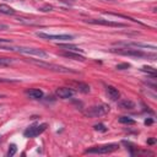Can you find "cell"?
Instances as JSON below:
<instances>
[{"instance_id": "1", "label": "cell", "mask_w": 157, "mask_h": 157, "mask_svg": "<svg viewBox=\"0 0 157 157\" xmlns=\"http://www.w3.org/2000/svg\"><path fill=\"white\" fill-rule=\"evenodd\" d=\"M112 53H115V54H119V55H129V56H134V58H148L151 56L152 59L156 58L155 54H145L144 52H141L140 49H131L130 47H126V48H113L110 49Z\"/></svg>"}, {"instance_id": "2", "label": "cell", "mask_w": 157, "mask_h": 157, "mask_svg": "<svg viewBox=\"0 0 157 157\" xmlns=\"http://www.w3.org/2000/svg\"><path fill=\"white\" fill-rule=\"evenodd\" d=\"M32 64L34 65H38L40 67H44V69H48V70H52V71H55V72H63V74H75L76 71L71 70V69H67L65 66H61V65H56V64H49V63H45V61H42V60H34V59H31L29 60Z\"/></svg>"}, {"instance_id": "3", "label": "cell", "mask_w": 157, "mask_h": 157, "mask_svg": "<svg viewBox=\"0 0 157 157\" xmlns=\"http://www.w3.org/2000/svg\"><path fill=\"white\" fill-rule=\"evenodd\" d=\"M109 112V105L107 104H98V105H92L87 110H85V115L88 118H98Z\"/></svg>"}, {"instance_id": "4", "label": "cell", "mask_w": 157, "mask_h": 157, "mask_svg": "<svg viewBox=\"0 0 157 157\" xmlns=\"http://www.w3.org/2000/svg\"><path fill=\"white\" fill-rule=\"evenodd\" d=\"M119 145L118 144H108V145H103V146H94L91 147L88 150L85 151V153H97V155H105V153H110L115 150H118Z\"/></svg>"}, {"instance_id": "5", "label": "cell", "mask_w": 157, "mask_h": 157, "mask_svg": "<svg viewBox=\"0 0 157 157\" xmlns=\"http://www.w3.org/2000/svg\"><path fill=\"white\" fill-rule=\"evenodd\" d=\"M13 50H16V52H18V53H22V54H27V55H36V56H39V58H47V56H48V53L44 52L43 49H39V48L15 47Z\"/></svg>"}, {"instance_id": "6", "label": "cell", "mask_w": 157, "mask_h": 157, "mask_svg": "<svg viewBox=\"0 0 157 157\" xmlns=\"http://www.w3.org/2000/svg\"><path fill=\"white\" fill-rule=\"evenodd\" d=\"M38 37L44 38V39H49V40H71L74 39V36L71 34H48V33H43V32H37L36 33Z\"/></svg>"}, {"instance_id": "7", "label": "cell", "mask_w": 157, "mask_h": 157, "mask_svg": "<svg viewBox=\"0 0 157 157\" xmlns=\"http://www.w3.org/2000/svg\"><path fill=\"white\" fill-rule=\"evenodd\" d=\"M47 126H48V125H47L45 123L39 124V125L29 126V128H27V129L25 130L23 135H25V137H34V136H37V135H39V134H42V132L47 129Z\"/></svg>"}, {"instance_id": "8", "label": "cell", "mask_w": 157, "mask_h": 157, "mask_svg": "<svg viewBox=\"0 0 157 157\" xmlns=\"http://www.w3.org/2000/svg\"><path fill=\"white\" fill-rule=\"evenodd\" d=\"M87 23H92V25H102V26H109V27H125L124 23L120 22H112L108 20H103V18H90V20H85Z\"/></svg>"}, {"instance_id": "9", "label": "cell", "mask_w": 157, "mask_h": 157, "mask_svg": "<svg viewBox=\"0 0 157 157\" xmlns=\"http://www.w3.org/2000/svg\"><path fill=\"white\" fill-rule=\"evenodd\" d=\"M72 94H74V91L71 88H69V87H59V88H56V96L63 98V99L70 98V97H72Z\"/></svg>"}, {"instance_id": "10", "label": "cell", "mask_w": 157, "mask_h": 157, "mask_svg": "<svg viewBox=\"0 0 157 157\" xmlns=\"http://www.w3.org/2000/svg\"><path fill=\"white\" fill-rule=\"evenodd\" d=\"M118 45H125V47H134V48H147V49H156L155 45H150V44H145V43H115Z\"/></svg>"}, {"instance_id": "11", "label": "cell", "mask_w": 157, "mask_h": 157, "mask_svg": "<svg viewBox=\"0 0 157 157\" xmlns=\"http://www.w3.org/2000/svg\"><path fill=\"white\" fill-rule=\"evenodd\" d=\"M65 58H69V59H74V60H78V61H85V58L82 55H80L78 53H75V52H71V50H67V52H63L60 53Z\"/></svg>"}, {"instance_id": "12", "label": "cell", "mask_w": 157, "mask_h": 157, "mask_svg": "<svg viewBox=\"0 0 157 157\" xmlns=\"http://www.w3.org/2000/svg\"><path fill=\"white\" fill-rule=\"evenodd\" d=\"M26 93H27L31 98H33V99H40V98L43 97V91L39 90V88H31V90L26 91Z\"/></svg>"}, {"instance_id": "13", "label": "cell", "mask_w": 157, "mask_h": 157, "mask_svg": "<svg viewBox=\"0 0 157 157\" xmlns=\"http://www.w3.org/2000/svg\"><path fill=\"white\" fill-rule=\"evenodd\" d=\"M107 94L112 101H117L119 98V91L114 86H107Z\"/></svg>"}, {"instance_id": "14", "label": "cell", "mask_w": 157, "mask_h": 157, "mask_svg": "<svg viewBox=\"0 0 157 157\" xmlns=\"http://www.w3.org/2000/svg\"><path fill=\"white\" fill-rule=\"evenodd\" d=\"M118 105L121 109H134L135 108V103L130 99H121L118 102Z\"/></svg>"}, {"instance_id": "15", "label": "cell", "mask_w": 157, "mask_h": 157, "mask_svg": "<svg viewBox=\"0 0 157 157\" xmlns=\"http://www.w3.org/2000/svg\"><path fill=\"white\" fill-rule=\"evenodd\" d=\"M0 12L4 13V15H13V13H15V10H13L12 7H10L9 5L1 4V5H0Z\"/></svg>"}, {"instance_id": "16", "label": "cell", "mask_w": 157, "mask_h": 157, "mask_svg": "<svg viewBox=\"0 0 157 157\" xmlns=\"http://www.w3.org/2000/svg\"><path fill=\"white\" fill-rule=\"evenodd\" d=\"M76 87L80 92L82 93H88L90 92V86L87 83H83V82H76Z\"/></svg>"}, {"instance_id": "17", "label": "cell", "mask_w": 157, "mask_h": 157, "mask_svg": "<svg viewBox=\"0 0 157 157\" xmlns=\"http://www.w3.org/2000/svg\"><path fill=\"white\" fill-rule=\"evenodd\" d=\"M59 47L71 52H82V49H80L77 45H74V44H59Z\"/></svg>"}, {"instance_id": "18", "label": "cell", "mask_w": 157, "mask_h": 157, "mask_svg": "<svg viewBox=\"0 0 157 157\" xmlns=\"http://www.w3.org/2000/svg\"><path fill=\"white\" fill-rule=\"evenodd\" d=\"M118 120H119V123H121V124H130V125L135 124V120L131 119V118H129V117H120Z\"/></svg>"}, {"instance_id": "19", "label": "cell", "mask_w": 157, "mask_h": 157, "mask_svg": "<svg viewBox=\"0 0 157 157\" xmlns=\"http://www.w3.org/2000/svg\"><path fill=\"white\" fill-rule=\"evenodd\" d=\"M13 63L12 58H0V66H9Z\"/></svg>"}, {"instance_id": "20", "label": "cell", "mask_w": 157, "mask_h": 157, "mask_svg": "<svg viewBox=\"0 0 157 157\" xmlns=\"http://www.w3.org/2000/svg\"><path fill=\"white\" fill-rule=\"evenodd\" d=\"M141 71H145V72H150L152 76H156V70L151 66H142L141 67Z\"/></svg>"}, {"instance_id": "21", "label": "cell", "mask_w": 157, "mask_h": 157, "mask_svg": "<svg viewBox=\"0 0 157 157\" xmlns=\"http://www.w3.org/2000/svg\"><path fill=\"white\" fill-rule=\"evenodd\" d=\"M16 151H17L16 145H10V146H9V151H7V156H9V157L13 156V155L16 153Z\"/></svg>"}, {"instance_id": "22", "label": "cell", "mask_w": 157, "mask_h": 157, "mask_svg": "<svg viewBox=\"0 0 157 157\" xmlns=\"http://www.w3.org/2000/svg\"><path fill=\"white\" fill-rule=\"evenodd\" d=\"M93 128H94V130H97V131H102V132H105V131H107V128H105L103 124H96Z\"/></svg>"}, {"instance_id": "23", "label": "cell", "mask_w": 157, "mask_h": 157, "mask_svg": "<svg viewBox=\"0 0 157 157\" xmlns=\"http://www.w3.org/2000/svg\"><path fill=\"white\" fill-rule=\"evenodd\" d=\"M130 66H131L130 64L123 63V64H118V65H117V69H118V70H125V69H129Z\"/></svg>"}, {"instance_id": "24", "label": "cell", "mask_w": 157, "mask_h": 157, "mask_svg": "<svg viewBox=\"0 0 157 157\" xmlns=\"http://www.w3.org/2000/svg\"><path fill=\"white\" fill-rule=\"evenodd\" d=\"M52 9H53V6H50V5H47V6H44L43 9H40L42 11H52Z\"/></svg>"}, {"instance_id": "25", "label": "cell", "mask_w": 157, "mask_h": 157, "mask_svg": "<svg viewBox=\"0 0 157 157\" xmlns=\"http://www.w3.org/2000/svg\"><path fill=\"white\" fill-rule=\"evenodd\" d=\"M145 124H146V125H151V124H152V119H146V120H145Z\"/></svg>"}, {"instance_id": "26", "label": "cell", "mask_w": 157, "mask_h": 157, "mask_svg": "<svg viewBox=\"0 0 157 157\" xmlns=\"http://www.w3.org/2000/svg\"><path fill=\"white\" fill-rule=\"evenodd\" d=\"M0 137H1V136H0Z\"/></svg>"}]
</instances>
